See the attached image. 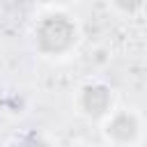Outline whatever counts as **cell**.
I'll list each match as a JSON object with an SVG mask.
<instances>
[{"label": "cell", "instance_id": "6da1fadb", "mask_svg": "<svg viewBox=\"0 0 147 147\" xmlns=\"http://www.w3.org/2000/svg\"><path fill=\"white\" fill-rule=\"evenodd\" d=\"M39 46L48 53H62L74 41V25L64 16H48L39 25Z\"/></svg>", "mask_w": 147, "mask_h": 147}, {"label": "cell", "instance_id": "7a4b0ae2", "mask_svg": "<svg viewBox=\"0 0 147 147\" xmlns=\"http://www.w3.org/2000/svg\"><path fill=\"white\" fill-rule=\"evenodd\" d=\"M110 103V96H108V90L101 87V85H94V87H87L83 92V108L90 113V115H101Z\"/></svg>", "mask_w": 147, "mask_h": 147}, {"label": "cell", "instance_id": "3957f363", "mask_svg": "<svg viewBox=\"0 0 147 147\" xmlns=\"http://www.w3.org/2000/svg\"><path fill=\"white\" fill-rule=\"evenodd\" d=\"M108 129H110V133H113L115 138L129 140V138L136 136V119H133L131 115H117V117L110 122Z\"/></svg>", "mask_w": 147, "mask_h": 147}, {"label": "cell", "instance_id": "277c9868", "mask_svg": "<svg viewBox=\"0 0 147 147\" xmlns=\"http://www.w3.org/2000/svg\"><path fill=\"white\" fill-rule=\"evenodd\" d=\"M117 5L124 7V9H136L140 5V0H117Z\"/></svg>", "mask_w": 147, "mask_h": 147}]
</instances>
